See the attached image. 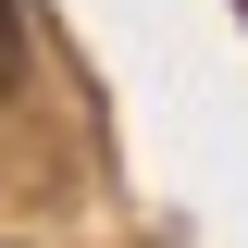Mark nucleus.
I'll use <instances>...</instances> for the list:
<instances>
[{
	"mask_svg": "<svg viewBox=\"0 0 248 248\" xmlns=\"http://www.w3.org/2000/svg\"><path fill=\"white\" fill-rule=\"evenodd\" d=\"M13 75H25V13L0 0V87H13Z\"/></svg>",
	"mask_w": 248,
	"mask_h": 248,
	"instance_id": "1",
	"label": "nucleus"
}]
</instances>
